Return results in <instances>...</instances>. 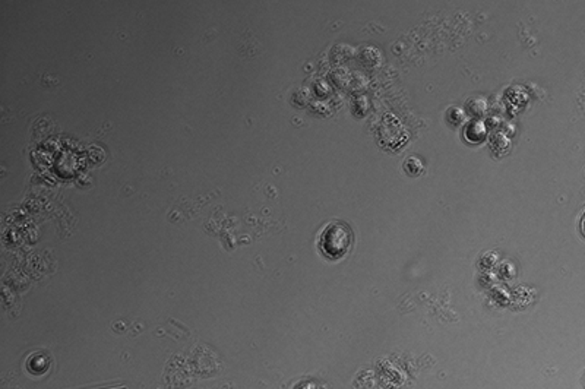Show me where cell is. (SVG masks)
Listing matches in <instances>:
<instances>
[{
    "mask_svg": "<svg viewBox=\"0 0 585 389\" xmlns=\"http://www.w3.org/2000/svg\"><path fill=\"white\" fill-rule=\"evenodd\" d=\"M354 233L349 224L342 221H332L325 227L319 236L318 248L325 259L331 262L345 257L353 248Z\"/></svg>",
    "mask_w": 585,
    "mask_h": 389,
    "instance_id": "cell-1",
    "label": "cell"
},
{
    "mask_svg": "<svg viewBox=\"0 0 585 389\" xmlns=\"http://www.w3.org/2000/svg\"><path fill=\"white\" fill-rule=\"evenodd\" d=\"M579 230H581V234L585 237V211H584L581 221H579Z\"/></svg>",
    "mask_w": 585,
    "mask_h": 389,
    "instance_id": "cell-2",
    "label": "cell"
}]
</instances>
